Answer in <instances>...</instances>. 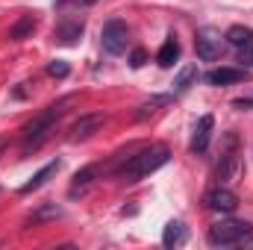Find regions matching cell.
<instances>
[{
  "instance_id": "1",
  "label": "cell",
  "mask_w": 253,
  "mask_h": 250,
  "mask_svg": "<svg viewBox=\"0 0 253 250\" xmlns=\"http://www.w3.org/2000/svg\"><path fill=\"white\" fill-rule=\"evenodd\" d=\"M71 103V97H65V100H59V103H53V106H47L44 112H39L30 124L21 129V147H24V153H30V150H36V147H42L44 141H47V135L53 132V126H56V121L62 118L65 106Z\"/></svg>"
},
{
  "instance_id": "2",
  "label": "cell",
  "mask_w": 253,
  "mask_h": 250,
  "mask_svg": "<svg viewBox=\"0 0 253 250\" xmlns=\"http://www.w3.org/2000/svg\"><path fill=\"white\" fill-rule=\"evenodd\" d=\"M168 159H171V150H168L165 144L144 147V150H138L135 156H129V162H126L124 171H121V180H124V183H138V180L150 177L153 171H159Z\"/></svg>"
},
{
  "instance_id": "3",
  "label": "cell",
  "mask_w": 253,
  "mask_h": 250,
  "mask_svg": "<svg viewBox=\"0 0 253 250\" xmlns=\"http://www.w3.org/2000/svg\"><path fill=\"white\" fill-rule=\"evenodd\" d=\"M248 233H253V224L248 221H218L209 227L206 242L212 248H233V245H242Z\"/></svg>"
},
{
  "instance_id": "4",
  "label": "cell",
  "mask_w": 253,
  "mask_h": 250,
  "mask_svg": "<svg viewBox=\"0 0 253 250\" xmlns=\"http://www.w3.org/2000/svg\"><path fill=\"white\" fill-rule=\"evenodd\" d=\"M242 171V159H239V138L236 132H227L224 138V150H221V162H218V186L236 183Z\"/></svg>"
},
{
  "instance_id": "5",
  "label": "cell",
  "mask_w": 253,
  "mask_h": 250,
  "mask_svg": "<svg viewBox=\"0 0 253 250\" xmlns=\"http://www.w3.org/2000/svg\"><path fill=\"white\" fill-rule=\"evenodd\" d=\"M126 42H129V30H126L124 21L112 18V21H106V24H103V30H100V44H103V50H106V53L121 56V53L126 50Z\"/></svg>"
},
{
  "instance_id": "6",
  "label": "cell",
  "mask_w": 253,
  "mask_h": 250,
  "mask_svg": "<svg viewBox=\"0 0 253 250\" xmlns=\"http://www.w3.org/2000/svg\"><path fill=\"white\" fill-rule=\"evenodd\" d=\"M203 206H206V209H212V212H224V215H230V212H236L239 197H236V191H230L227 186H215V188H209V191H206Z\"/></svg>"
},
{
  "instance_id": "7",
  "label": "cell",
  "mask_w": 253,
  "mask_h": 250,
  "mask_svg": "<svg viewBox=\"0 0 253 250\" xmlns=\"http://www.w3.org/2000/svg\"><path fill=\"white\" fill-rule=\"evenodd\" d=\"M106 124V115H100V112H91V115H83V118H77L74 124H71V141L77 144V141H88L94 132H100V126Z\"/></svg>"
},
{
  "instance_id": "8",
  "label": "cell",
  "mask_w": 253,
  "mask_h": 250,
  "mask_svg": "<svg viewBox=\"0 0 253 250\" xmlns=\"http://www.w3.org/2000/svg\"><path fill=\"white\" fill-rule=\"evenodd\" d=\"M194 47H197V59H203V62H215V59H221V53H224V42H221V36H215L212 30L197 33Z\"/></svg>"
},
{
  "instance_id": "9",
  "label": "cell",
  "mask_w": 253,
  "mask_h": 250,
  "mask_svg": "<svg viewBox=\"0 0 253 250\" xmlns=\"http://www.w3.org/2000/svg\"><path fill=\"white\" fill-rule=\"evenodd\" d=\"M248 80V68H212V71H206L203 74V83H209V85H239V83H245Z\"/></svg>"
},
{
  "instance_id": "10",
  "label": "cell",
  "mask_w": 253,
  "mask_h": 250,
  "mask_svg": "<svg viewBox=\"0 0 253 250\" xmlns=\"http://www.w3.org/2000/svg\"><path fill=\"white\" fill-rule=\"evenodd\" d=\"M212 126H215V118H212V115H203V118L194 124V135H191V153H206L209 138H212Z\"/></svg>"
},
{
  "instance_id": "11",
  "label": "cell",
  "mask_w": 253,
  "mask_h": 250,
  "mask_svg": "<svg viewBox=\"0 0 253 250\" xmlns=\"http://www.w3.org/2000/svg\"><path fill=\"white\" fill-rule=\"evenodd\" d=\"M59 168H62V162H59V159H56V162H50V165H44V168L30 180V183H24V186H21V194H33V191H39V188L44 186L50 177H56V171H59Z\"/></svg>"
},
{
  "instance_id": "12",
  "label": "cell",
  "mask_w": 253,
  "mask_h": 250,
  "mask_svg": "<svg viewBox=\"0 0 253 250\" xmlns=\"http://www.w3.org/2000/svg\"><path fill=\"white\" fill-rule=\"evenodd\" d=\"M177 59H180V42H177V36H168L162 50L156 53V62H159V68H174Z\"/></svg>"
},
{
  "instance_id": "13",
  "label": "cell",
  "mask_w": 253,
  "mask_h": 250,
  "mask_svg": "<svg viewBox=\"0 0 253 250\" xmlns=\"http://www.w3.org/2000/svg\"><path fill=\"white\" fill-rule=\"evenodd\" d=\"M33 33H36V18H33V15H24V18H18V21L12 24L9 39H12V42H24V39H33Z\"/></svg>"
},
{
  "instance_id": "14",
  "label": "cell",
  "mask_w": 253,
  "mask_h": 250,
  "mask_svg": "<svg viewBox=\"0 0 253 250\" xmlns=\"http://www.w3.org/2000/svg\"><path fill=\"white\" fill-rule=\"evenodd\" d=\"M94 177H97V168H94V165H88V168L77 171V174H74V186H71V197L85 194V191L91 188V183H94Z\"/></svg>"
},
{
  "instance_id": "15",
  "label": "cell",
  "mask_w": 253,
  "mask_h": 250,
  "mask_svg": "<svg viewBox=\"0 0 253 250\" xmlns=\"http://www.w3.org/2000/svg\"><path fill=\"white\" fill-rule=\"evenodd\" d=\"M83 21H62L59 24V30H56V39L62 42V44H74L80 36H83Z\"/></svg>"
},
{
  "instance_id": "16",
  "label": "cell",
  "mask_w": 253,
  "mask_h": 250,
  "mask_svg": "<svg viewBox=\"0 0 253 250\" xmlns=\"http://www.w3.org/2000/svg\"><path fill=\"white\" fill-rule=\"evenodd\" d=\"M186 242V227L180 224V221H171L168 227H165V233H162V245L165 248H180Z\"/></svg>"
},
{
  "instance_id": "17",
  "label": "cell",
  "mask_w": 253,
  "mask_h": 250,
  "mask_svg": "<svg viewBox=\"0 0 253 250\" xmlns=\"http://www.w3.org/2000/svg\"><path fill=\"white\" fill-rule=\"evenodd\" d=\"M56 218H62V206L44 203V206H39V209L27 218V224H42V221H56Z\"/></svg>"
},
{
  "instance_id": "18",
  "label": "cell",
  "mask_w": 253,
  "mask_h": 250,
  "mask_svg": "<svg viewBox=\"0 0 253 250\" xmlns=\"http://www.w3.org/2000/svg\"><path fill=\"white\" fill-rule=\"evenodd\" d=\"M224 42L233 44V47H245V44L253 42V30H248V27H230L227 36H224Z\"/></svg>"
},
{
  "instance_id": "19",
  "label": "cell",
  "mask_w": 253,
  "mask_h": 250,
  "mask_svg": "<svg viewBox=\"0 0 253 250\" xmlns=\"http://www.w3.org/2000/svg\"><path fill=\"white\" fill-rule=\"evenodd\" d=\"M194 80H197V68L189 65V68H183V71H180V77H177V83H174V85H177V91H186Z\"/></svg>"
},
{
  "instance_id": "20",
  "label": "cell",
  "mask_w": 253,
  "mask_h": 250,
  "mask_svg": "<svg viewBox=\"0 0 253 250\" xmlns=\"http://www.w3.org/2000/svg\"><path fill=\"white\" fill-rule=\"evenodd\" d=\"M162 103H168V97H156V100H150V103L138 106L135 118H138V121H144V118H147V115H153V112H156V106H162Z\"/></svg>"
},
{
  "instance_id": "21",
  "label": "cell",
  "mask_w": 253,
  "mask_h": 250,
  "mask_svg": "<svg viewBox=\"0 0 253 250\" xmlns=\"http://www.w3.org/2000/svg\"><path fill=\"white\" fill-rule=\"evenodd\" d=\"M47 74L62 80V77H68V74H71V68H68V62H62V59H53V62L47 65Z\"/></svg>"
},
{
  "instance_id": "22",
  "label": "cell",
  "mask_w": 253,
  "mask_h": 250,
  "mask_svg": "<svg viewBox=\"0 0 253 250\" xmlns=\"http://www.w3.org/2000/svg\"><path fill=\"white\" fill-rule=\"evenodd\" d=\"M239 62L245 65V68H253V42L245 44V47H239Z\"/></svg>"
},
{
  "instance_id": "23",
  "label": "cell",
  "mask_w": 253,
  "mask_h": 250,
  "mask_svg": "<svg viewBox=\"0 0 253 250\" xmlns=\"http://www.w3.org/2000/svg\"><path fill=\"white\" fill-rule=\"evenodd\" d=\"M144 62H147V53H144V50H135V53L129 56V65H132V68H141Z\"/></svg>"
},
{
  "instance_id": "24",
  "label": "cell",
  "mask_w": 253,
  "mask_h": 250,
  "mask_svg": "<svg viewBox=\"0 0 253 250\" xmlns=\"http://www.w3.org/2000/svg\"><path fill=\"white\" fill-rule=\"evenodd\" d=\"M71 3H74V6H91L94 0H56V6H59V9H62V6H71Z\"/></svg>"
},
{
  "instance_id": "25",
  "label": "cell",
  "mask_w": 253,
  "mask_h": 250,
  "mask_svg": "<svg viewBox=\"0 0 253 250\" xmlns=\"http://www.w3.org/2000/svg\"><path fill=\"white\" fill-rule=\"evenodd\" d=\"M233 106L236 109H253V97H239V100H233Z\"/></svg>"
},
{
  "instance_id": "26",
  "label": "cell",
  "mask_w": 253,
  "mask_h": 250,
  "mask_svg": "<svg viewBox=\"0 0 253 250\" xmlns=\"http://www.w3.org/2000/svg\"><path fill=\"white\" fill-rule=\"evenodd\" d=\"M0 153H3V144H0Z\"/></svg>"
}]
</instances>
